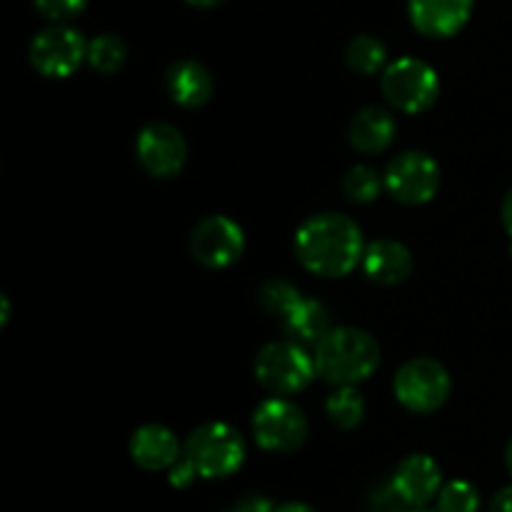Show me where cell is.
I'll return each instance as SVG.
<instances>
[{"mask_svg":"<svg viewBox=\"0 0 512 512\" xmlns=\"http://www.w3.org/2000/svg\"><path fill=\"white\" fill-rule=\"evenodd\" d=\"M363 230L343 213L310 215L295 233V255L318 278H345L363 263Z\"/></svg>","mask_w":512,"mask_h":512,"instance_id":"1","label":"cell"},{"mask_svg":"<svg viewBox=\"0 0 512 512\" xmlns=\"http://www.w3.org/2000/svg\"><path fill=\"white\" fill-rule=\"evenodd\" d=\"M315 368L333 385H358L380 368V345L368 330L343 325L315 345Z\"/></svg>","mask_w":512,"mask_h":512,"instance_id":"2","label":"cell"},{"mask_svg":"<svg viewBox=\"0 0 512 512\" xmlns=\"http://www.w3.org/2000/svg\"><path fill=\"white\" fill-rule=\"evenodd\" d=\"M183 455L200 478L218 480L238 473L245 460V440L228 423H205L185 438Z\"/></svg>","mask_w":512,"mask_h":512,"instance_id":"3","label":"cell"},{"mask_svg":"<svg viewBox=\"0 0 512 512\" xmlns=\"http://www.w3.org/2000/svg\"><path fill=\"white\" fill-rule=\"evenodd\" d=\"M255 380L268 390L270 395L288 398L308 388L318 375L313 355L305 353L303 345L293 340H275L255 355Z\"/></svg>","mask_w":512,"mask_h":512,"instance_id":"4","label":"cell"},{"mask_svg":"<svg viewBox=\"0 0 512 512\" xmlns=\"http://www.w3.org/2000/svg\"><path fill=\"white\" fill-rule=\"evenodd\" d=\"M385 100L408 115L425 113L440 95V78L430 63L420 58L393 60L380 78Z\"/></svg>","mask_w":512,"mask_h":512,"instance_id":"5","label":"cell"},{"mask_svg":"<svg viewBox=\"0 0 512 512\" xmlns=\"http://www.w3.org/2000/svg\"><path fill=\"white\" fill-rule=\"evenodd\" d=\"M453 390V380L445 365L433 358H413L400 365L393 378V393L405 410L430 415L443 408Z\"/></svg>","mask_w":512,"mask_h":512,"instance_id":"6","label":"cell"},{"mask_svg":"<svg viewBox=\"0 0 512 512\" xmlns=\"http://www.w3.org/2000/svg\"><path fill=\"white\" fill-rule=\"evenodd\" d=\"M30 65L45 78H70L88 60L83 33L68 23H50L38 30L28 48Z\"/></svg>","mask_w":512,"mask_h":512,"instance_id":"7","label":"cell"},{"mask_svg":"<svg viewBox=\"0 0 512 512\" xmlns=\"http://www.w3.org/2000/svg\"><path fill=\"white\" fill-rule=\"evenodd\" d=\"M310 425L303 410L288 398H270L253 413L255 443L268 453H295L308 440Z\"/></svg>","mask_w":512,"mask_h":512,"instance_id":"8","label":"cell"},{"mask_svg":"<svg viewBox=\"0 0 512 512\" xmlns=\"http://www.w3.org/2000/svg\"><path fill=\"white\" fill-rule=\"evenodd\" d=\"M385 190L403 205H425L440 190V165L423 150H405L385 168Z\"/></svg>","mask_w":512,"mask_h":512,"instance_id":"9","label":"cell"},{"mask_svg":"<svg viewBox=\"0 0 512 512\" xmlns=\"http://www.w3.org/2000/svg\"><path fill=\"white\" fill-rule=\"evenodd\" d=\"M190 255L210 270L238 263L245 250V233L228 215H208L190 230Z\"/></svg>","mask_w":512,"mask_h":512,"instance_id":"10","label":"cell"},{"mask_svg":"<svg viewBox=\"0 0 512 512\" xmlns=\"http://www.w3.org/2000/svg\"><path fill=\"white\" fill-rule=\"evenodd\" d=\"M135 155L145 173L160 180H170L185 168L188 143L175 125L150 123L135 138Z\"/></svg>","mask_w":512,"mask_h":512,"instance_id":"11","label":"cell"},{"mask_svg":"<svg viewBox=\"0 0 512 512\" xmlns=\"http://www.w3.org/2000/svg\"><path fill=\"white\" fill-rule=\"evenodd\" d=\"M475 0H408L415 30L428 38H453L468 25Z\"/></svg>","mask_w":512,"mask_h":512,"instance_id":"12","label":"cell"},{"mask_svg":"<svg viewBox=\"0 0 512 512\" xmlns=\"http://www.w3.org/2000/svg\"><path fill=\"white\" fill-rule=\"evenodd\" d=\"M390 483L400 493V498L410 505V508H425L433 498L440 495V485H443V470L435 463L430 455L415 453L408 455L403 463L395 468V475Z\"/></svg>","mask_w":512,"mask_h":512,"instance_id":"13","label":"cell"},{"mask_svg":"<svg viewBox=\"0 0 512 512\" xmlns=\"http://www.w3.org/2000/svg\"><path fill=\"white\" fill-rule=\"evenodd\" d=\"M183 455L180 440L175 433L165 425L150 423L143 425L130 438V458L138 468L150 470V473H160V470H170Z\"/></svg>","mask_w":512,"mask_h":512,"instance_id":"14","label":"cell"},{"mask_svg":"<svg viewBox=\"0 0 512 512\" xmlns=\"http://www.w3.org/2000/svg\"><path fill=\"white\" fill-rule=\"evenodd\" d=\"M363 273L378 285H400L413 273V253L400 240L380 238L365 245Z\"/></svg>","mask_w":512,"mask_h":512,"instance_id":"15","label":"cell"},{"mask_svg":"<svg viewBox=\"0 0 512 512\" xmlns=\"http://www.w3.org/2000/svg\"><path fill=\"white\" fill-rule=\"evenodd\" d=\"M165 90L180 108H203L213 98V73L198 60H175L165 73Z\"/></svg>","mask_w":512,"mask_h":512,"instance_id":"16","label":"cell"},{"mask_svg":"<svg viewBox=\"0 0 512 512\" xmlns=\"http://www.w3.org/2000/svg\"><path fill=\"white\" fill-rule=\"evenodd\" d=\"M398 133V123L393 115L378 105H368V108L358 110L350 120L348 140L358 153L365 155H378L390 148Z\"/></svg>","mask_w":512,"mask_h":512,"instance_id":"17","label":"cell"},{"mask_svg":"<svg viewBox=\"0 0 512 512\" xmlns=\"http://www.w3.org/2000/svg\"><path fill=\"white\" fill-rule=\"evenodd\" d=\"M283 333L285 338L293 340L298 345H318L325 335L333 330V318H330V310L323 303L313 298H303L283 320Z\"/></svg>","mask_w":512,"mask_h":512,"instance_id":"18","label":"cell"},{"mask_svg":"<svg viewBox=\"0 0 512 512\" xmlns=\"http://www.w3.org/2000/svg\"><path fill=\"white\" fill-rule=\"evenodd\" d=\"M325 415L340 430H355L365 418V400L355 385H338L325 400Z\"/></svg>","mask_w":512,"mask_h":512,"instance_id":"19","label":"cell"},{"mask_svg":"<svg viewBox=\"0 0 512 512\" xmlns=\"http://www.w3.org/2000/svg\"><path fill=\"white\" fill-rule=\"evenodd\" d=\"M385 60H388L385 43L370 33L355 35V38L348 43V50H345V63H348L350 70H355L358 75L380 73Z\"/></svg>","mask_w":512,"mask_h":512,"instance_id":"20","label":"cell"},{"mask_svg":"<svg viewBox=\"0 0 512 512\" xmlns=\"http://www.w3.org/2000/svg\"><path fill=\"white\" fill-rule=\"evenodd\" d=\"M128 60V45L120 35L100 33L88 43V65L95 73L113 75Z\"/></svg>","mask_w":512,"mask_h":512,"instance_id":"21","label":"cell"},{"mask_svg":"<svg viewBox=\"0 0 512 512\" xmlns=\"http://www.w3.org/2000/svg\"><path fill=\"white\" fill-rule=\"evenodd\" d=\"M340 188H343L345 198H348L350 203H373V200H378L380 190L385 188V175H380L373 165H353V168L343 175Z\"/></svg>","mask_w":512,"mask_h":512,"instance_id":"22","label":"cell"},{"mask_svg":"<svg viewBox=\"0 0 512 512\" xmlns=\"http://www.w3.org/2000/svg\"><path fill=\"white\" fill-rule=\"evenodd\" d=\"M300 300H303V293H300L293 283H288V280H268V283L260 285L258 290L260 308L280 320H283Z\"/></svg>","mask_w":512,"mask_h":512,"instance_id":"23","label":"cell"},{"mask_svg":"<svg viewBox=\"0 0 512 512\" xmlns=\"http://www.w3.org/2000/svg\"><path fill=\"white\" fill-rule=\"evenodd\" d=\"M440 512H478L480 510V493L468 480H453L443 485L438 495Z\"/></svg>","mask_w":512,"mask_h":512,"instance_id":"24","label":"cell"},{"mask_svg":"<svg viewBox=\"0 0 512 512\" xmlns=\"http://www.w3.org/2000/svg\"><path fill=\"white\" fill-rule=\"evenodd\" d=\"M33 8L50 23H68L88 8V0H33Z\"/></svg>","mask_w":512,"mask_h":512,"instance_id":"25","label":"cell"},{"mask_svg":"<svg viewBox=\"0 0 512 512\" xmlns=\"http://www.w3.org/2000/svg\"><path fill=\"white\" fill-rule=\"evenodd\" d=\"M410 505L400 498V493L395 490L393 483L380 485L370 495V510L373 512H408Z\"/></svg>","mask_w":512,"mask_h":512,"instance_id":"26","label":"cell"},{"mask_svg":"<svg viewBox=\"0 0 512 512\" xmlns=\"http://www.w3.org/2000/svg\"><path fill=\"white\" fill-rule=\"evenodd\" d=\"M195 478H200L198 470L193 468V463L185 455H180L178 463L168 470V480L173 488H188V485H193Z\"/></svg>","mask_w":512,"mask_h":512,"instance_id":"27","label":"cell"},{"mask_svg":"<svg viewBox=\"0 0 512 512\" xmlns=\"http://www.w3.org/2000/svg\"><path fill=\"white\" fill-rule=\"evenodd\" d=\"M235 512H273L275 505L270 503V498L260 493H248L235 503Z\"/></svg>","mask_w":512,"mask_h":512,"instance_id":"28","label":"cell"},{"mask_svg":"<svg viewBox=\"0 0 512 512\" xmlns=\"http://www.w3.org/2000/svg\"><path fill=\"white\" fill-rule=\"evenodd\" d=\"M488 512H512V485L498 490V493L493 495V500H490L488 505Z\"/></svg>","mask_w":512,"mask_h":512,"instance_id":"29","label":"cell"},{"mask_svg":"<svg viewBox=\"0 0 512 512\" xmlns=\"http://www.w3.org/2000/svg\"><path fill=\"white\" fill-rule=\"evenodd\" d=\"M500 218H503L505 233H508L510 240H512V188L508 190V195H505L503 208H500Z\"/></svg>","mask_w":512,"mask_h":512,"instance_id":"30","label":"cell"},{"mask_svg":"<svg viewBox=\"0 0 512 512\" xmlns=\"http://www.w3.org/2000/svg\"><path fill=\"white\" fill-rule=\"evenodd\" d=\"M273 512H315V510L305 503H285L280 505V508H275Z\"/></svg>","mask_w":512,"mask_h":512,"instance_id":"31","label":"cell"},{"mask_svg":"<svg viewBox=\"0 0 512 512\" xmlns=\"http://www.w3.org/2000/svg\"><path fill=\"white\" fill-rule=\"evenodd\" d=\"M10 318V300L5 295H0V328H5Z\"/></svg>","mask_w":512,"mask_h":512,"instance_id":"32","label":"cell"},{"mask_svg":"<svg viewBox=\"0 0 512 512\" xmlns=\"http://www.w3.org/2000/svg\"><path fill=\"white\" fill-rule=\"evenodd\" d=\"M185 3L193 5V8L208 10V8H218V5L225 3V0H185Z\"/></svg>","mask_w":512,"mask_h":512,"instance_id":"33","label":"cell"},{"mask_svg":"<svg viewBox=\"0 0 512 512\" xmlns=\"http://www.w3.org/2000/svg\"><path fill=\"white\" fill-rule=\"evenodd\" d=\"M505 465H508V473L512 475V438H510L508 448H505Z\"/></svg>","mask_w":512,"mask_h":512,"instance_id":"34","label":"cell"},{"mask_svg":"<svg viewBox=\"0 0 512 512\" xmlns=\"http://www.w3.org/2000/svg\"><path fill=\"white\" fill-rule=\"evenodd\" d=\"M408 512H440V510H428V508H415V510H408Z\"/></svg>","mask_w":512,"mask_h":512,"instance_id":"35","label":"cell"},{"mask_svg":"<svg viewBox=\"0 0 512 512\" xmlns=\"http://www.w3.org/2000/svg\"><path fill=\"white\" fill-rule=\"evenodd\" d=\"M230 512H235V510H230Z\"/></svg>","mask_w":512,"mask_h":512,"instance_id":"36","label":"cell"}]
</instances>
